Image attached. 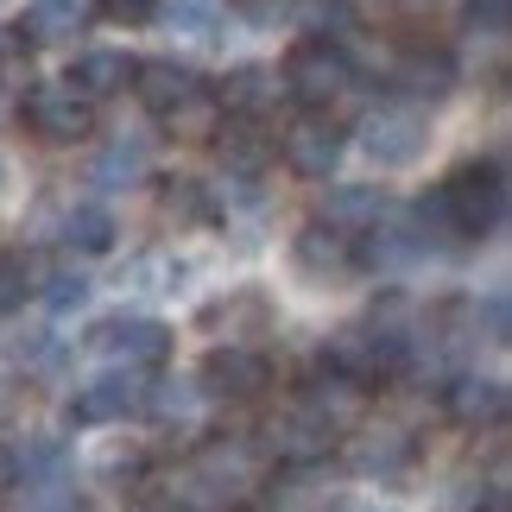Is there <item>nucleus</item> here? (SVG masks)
<instances>
[{"label":"nucleus","mask_w":512,"mask_h":512,"mask_svg":"<svg viewBox=\"0 0 512 512\" xmlns=\"http://www.w3.org/2000/svg\"><path fill=\"white\" fill-rule=\"evenodd\" d=\"M159 121H165V133H177V140H215V127H222L228 114H222V102H215L203 83H196L184 102H171V108L159 114Z\"/></svg>","instance_id":"a211bd4d"},{"label":"nucleus","mask_w":512,"mask_h":512,"mask_svg":"<svg viewBox=\"0 0 512 512\" xmlns=\"http://www.w3.org/2000/svg\"><path fill=\"white\" fill-rule=\"evenodd\" d=\"M215 102H222V114H247V121H260V114L279 102V76H272L266 64H241V70L222 76Z\"/></svg>","instance_id":"ddd939ff"},{"label":"nucleus","mask_w":512,"mask_h":512,"mask_svg":"<svg viewBox=\"0 0 512 512\" xmlns=\"http://www.w3.org/2000/svg\"><path fill=\"white\" fill-rule=\"evenodd\" d=\"M57 241H64L70 253H108V247H114V215H108V209H95V203H83V209H70V215H64Z\"/></svg>","instance_id":"aec40b11"},{"label":"nucleus","mask_w":512,"mask_h":512,"mask_svg":"<svg viewBox=\"0 0 512 512\" xmlns=\"http://www.w3.org/2000/svg\"><path fill=\"white\" fill-rule=\"evenodd\" d=\"M152 512H159V506H152Z\"/></svg>","instance_id":"2f4dec72"},{"label":"nucleus","mask_w":512,"mask_h":512,"mask_svg":"<svg viewBox=\"0 0 512 512\" xmlns=\"http://www.w3.org/2000/svg\"><path fill=\"white\" fill-rule=\"evenodd\" d=\"M146 171V140H114L102 159H95V184H133V177Z\"/></svg>","instance_id":"b1692460"},{"label":"nucleus","mask_w":512,"mask_h":512,"mask_svg":"<svg viewBox=\"0 0 512 512\" xmlns=\"http://www.w3.org/2000/svg\"><path fill=\"white\" fill-rule=\"evenodd\" d=\"M367 399H373V386H361L354 373L329 367V361L317 367V380L304 386V411H310V418H323L329 430H336V437H342V430H354V424L367 418Z\"/></svg>","instance_id":"9d476101"},{"label":"nucleus","mask_w":512,"mask_h":512,"mask_svg":"<svg viewBox=\"0 0 512 512\" xmlns=\"http://www.w3.org/2000/svg\"><path fill=\"white\" fill-rule=\"evenodd\" d=\"M76 26H83V13H76L70 0H45V7H32V13H26L19 38H26V45H51V38H70Z\"/></svg>","instance_id":"5701e85b"},{"label":"nucleus","mask_w":512,"mask_h":512,"mask_svg":"<svg viewBox=\"0 0 512 512\" xmlns=\"http://www.w3.org/2000/svg\"><path fill=\"white\" fill-rule=\"evenodd\" d=\"M159 215H165V222H177V228H203V222H215V203H209V190L196 184V177H165Z\"/></svg>","instance_id":"6ab92c4d"},{"label":"nucleus","mask_w":512,"mask_h":512,"mask_svg":"<svg viewBox=\"0 0 512 512\" xmlns=\"http://www.w3.org/2000/svg\"><path fill=\"white\" fill-rule=\"evenodd\" d=\"M89 354L108 367H165L171 361V329L152 317H108L89 329Z\"/></svg>","instance_id":"423d86ee"},{"label":"nucleus","mask_w":512,"mask_h":512,"mask_svg":"<svg viewBox=\"0 0 512 512\" xmlns=\"http://www.w3.org/2000/svg\"><path fill=\"white\" fill-rule=\"evenodd\" d=\"M468 13H475V26H487V32H500L506 19H512V0H468Z\"/></svg>","instance_id":"cd10ccee"},{"label":"nucleus","mask_w":512,"mask_h":512,"mask_svg":"<svg viewBox=\"0 0 512 512\" xmlns=\"http://www.w3.org/2000/svg\"><path fill=\"white\" fill-rule=\"evenodd\" d=\"M348 462L361 468V475L392 481V475H405V462H411V437L405 430H361L354 449H348Z\"/></svg>","instance_id":"f3484780"},{"label":"nucleus","mask_w":512,"mask_h":512,"mask_svg":"<svg viewBox=\"0 0 512 512\" xmlns=\"http://www.w3.org/2000/svg\"><path fill=\"white\" fill-rule=\"evenodd\" d=\"M133 64H140V57H127V51H83V57L70 64V89L89 95V102L121 95V89L133 83Z\"/></svg>","instance_id":"4468645a"},{"label":"nucleus","mask_w":512,"mask_h":512,"mask_svg":"<svg viewBox=\"0 0 512 512\" xmlns=\"http://www.w3.org/2000/svg\"><path fill=\"white\" fill-rule=\"evenodd\" d=\"M405 7H424V0H405Z\"/></svg>","instance_id":"c756f323"},{"label":"nucleus","mask_w":512,"mask_h":512,"mask_svg":"<svg viewBox=\"0 0 512 512\" xmlns=\"http://www.w3.org/2000/svg\"><path fill=\"white\" fill-rule=\"evenodd\" d=\"M32 291H45L51 310H76V304L89 298V279H83V272H70V266H57V272H45V285H32Z\"/></svg>","instance_id":"a878e982"},{"label":"nucleus","mask_w":512,"mask_h":512,"mask_svg":"<svg viewBox=\"0 0 512 512\" xmlns=\"http://www.w3.org/2000/svg\"><path fill=\"white\" fill-rule=\"evenodd\" d=\"M449 399V418L462 430H500L506 424V386L500 380H481V373H462V380L443 386Z\"/></svg>","instance_id":"9b49d317"},{"label":"nucleus","mask_w":512,"mask_h":512,"mask_svg":"<svg viewBox=\"0 0 512 512\" xmlns=\"http://www.w3.org/2000/svg\"><path fill=\"white\" fill-rule=\"evenodd\" d=\"M285 89L298 95L304 108L329 114L336 102H348L354 95V64L342 45H329V38H304V45H291L285 57Z\"/></svg>","instance_id":"7ed1b4c3"},{"label":"nucleus","mask_w":512,"mask_h":512,"mask_svg":"<svg viewBox=\"0 0 512 512\" xmlns=\"http://www.w3.org/2000/svg\"><path fill=\"white\" fill-rule=\"evenodd\" d=\"M0 177H7V165H0Z\"/></svg>","instance_id":"7c9ffc66"},{"label":"nucleus","mask_w":512,"mask_h":512,"mask_svg":"<svg viewBox=\"0 0 512 512\" xmlns=\"http://www.w3.org/2000/svg\"><path fill=\"white\" fill-rule=\"evenodd\" d=\"M298 266L329 279V272H354L361 266V253H354V234L336 228V222H304L298 228Z\"/></svg>","instance_id":"f8f14e48"},{"label":"nucleus","mask_w":512,"mask_h":512,"mask_svg":"<svg viewBox=\"0 0 512 512\" xmlns=\"http://www.w3.org/2000/svg\"><path fill=\"white\" fill-rule=\"evenodd\" d=\"M424 228L437 241H487L506 222V165L500 159H468L443 177L437 196H424Z\"/></svg>","instance_id":"f257e3e1"},{"label":"nucleus","mask_w":512,"mask_h":512,"mask_svg":"<svg viewBox=\"0 0 512 512\" xmlns=\"http://www.w3.org/2000/svg\"><path fill=\"white\" fill-rule=\"evenodd\" d=\"M19 121L45 146H76V140L95 133V108H89V95H76L70 83H38V89H26V102H19Z\"/></svg>","instance_id":"20e7f679"},{"label":"nucleus","mask_w":512,"mask_h":512,"mask_svg":"<svg viewBox=\"0 0 512 512\" xmlns=\"http://www.w3.org/2000/svg\"><path fill=\"white\" fill-rule=\"evenodd\" d=\"M140 405H146V380H140V367H114V373L89 380V386L70 399V424H76V430L121 424V418H133Z\"/></svg>","instance_id":"0eeeda50"},{"label":"nucleus","mask_w":512,"mask_h":512,"mask_svg":"<svg viewBox=\"0 0 512 512\" xmlns=\"http://www.w3.org/2000/svg\"><path fill=\"white\" fill-rule=\"evenodd\" d=\"M228 121L234 127H215V133H222V159L241 171V177H253V171L266 165V140H260V127H253L247 114H228Z\"/></svg>","instance_id":"4be33fe9"},{"label":"nucleus","mask_w":512,"mask_h":512,"mask_svg":"<svg viewBox=\"0 0 512 512\" xmlns=\"http://www.w3.org/2000/svg\"><path fill=\"white\" fill-rule=\"evenodd\" d=\"M430 146V121H424V108L418 102H392V108H373L367 121H361V152L380 171H399L411 165L418 152Z\"/></svg>","instance_id":"39448f33"},{"label":"nucleus","mask_w":512,"mask_h":512,"mask_svg":"<svg viewBox=\"0 0 512 512\" xmlns=\"http://www.w3.org/2000/svg\"><path fill=\"white\" fill-rule=\"evenodd\" d=\"M13 481H19V456L0 443V494H13Z\"/></svg>","instance_id":"c85d7f7f"},{"label":"nucleus","mask_w":512,"mask_h":512,"mask_svg":"<svg viewBox=\"0 0 512 512\" xmlns=\"http://www.w3.org/2000/svg\"><path fill=\"white\" fill-rule=\"evenodd\" d=\"M392 83L405 95H418V102H437V95L456 89V64H449V51H405L392 64Z\"/></svg>","instance_id":"dca6fc26"},{"label":"nucleus","mask_w":512,"mask_h":512,"mask_svg":"<svg viewBox=\"0 0 512 512\" xmlns=\"http://www.w3.org/2000/svg\"><path fill=\"white\" fill-rule=\"evenodd\" d=\"M342 146H348V140H342V127L329 121V114H317V108H310L304 121H291V127H285V140H279L285 165L298 171V177H310V184L342 165Z\"/></svg>","instance_id":"1a4fd4ad"},{"label":"nucleus","mask_w":512,"mask_h":512,"mask_svg":"<svg viewBox=\"0 0 512 512\" xmlns=\"http://www.w3.org/2000/svg\"><path fill=\"white\" fill-rule=\"evenodd\" d=\"M266 386H272V361L260 348H241V342L209 348V361H203V392H209V399L247 405V399H260Z\"/></svg>","instance_id":"6e6552de"},{"label":"nucleus","mask_w":512,"mask_h":512,"mask_svg":"<svg viewBox=\"0 0 512 512\" xmlns=\"http://www.w3.org/2000/svg\"><path fill=\"white\" fill-rule=\"evenodd\" d=\"M323 361L342 367V373H354L361 386H386V380H399V373L411 367V336H399V329H380V317H373V323L342 329V336L329 342Z\"/></svg>","instance_id":"f03ea898"},{"label":"nucleus","mask_w":512,"mask_h":512,"mask_svg":"<svg viewBox=\"0 0 512 512\" xmlns=\"http://www.w3.org/2000/svg\"><path fill=\"white\" fill-rule=\"evenodd\" d=\"M380 215H386L380 190H336V196H329V209H323V222H336V228H348V234H367Z\"/></svg>","instance_id":"412c9836"},{"label":"nucleus","mask_w":512,"mask_h":512,"mask_svg":"<svg viewBox=\"0 0 512 512\" xmlns=\"http://www.w3.org/2000/svg\"><path fill=\"white\" fill-rule=\"evenodd\" d=\"M190 89H196L190 64H171V57H146V64H133V95H140L152 114H165L171 102H184Z\"/></svg>","instance_id":"2eb2a0df"},{"label":"nucleus","mask_w":512,"mask_h":512,"mask_svg":"<svg viewBox=\"0 0 512 512\" xmlns=\"http://www.w3.org/2000/svg\"><path fill=\"white\" fill-rule=\"evenodd\" d=\"M165 0H95V13L114 19V26H146V19H159Z\"/></svg>","instance_id":"bb28decb"},{"label":"nucleus","mask_w":512,"mask_h":512,"mask_svg":"<svg viewBox=\"0 0 512 512\" xmlns=\"http://www.w3.org/2000/svg\"><path fill=\"white\" fill-rule=\"evenodd\" d=\"M32 298V260L26 253H0V317Z\"/></svg>","instance_id":"393cba45"}]
</instances>
